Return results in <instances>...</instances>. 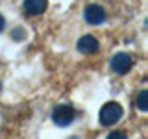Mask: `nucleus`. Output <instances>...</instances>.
Here are the masks:
<instances>
[{
	"mask_svg": "<svg viewBox=\"0 0 148 139\" xmlns=\"http://www.w3.org/2000/svg\"><path fill=\"white\" fill-rule=\"evenodd\" d=\"M76 119V111H74L71 106H58L52 111V120L58 126H69L72 120Z\"/></svg>",
	"mask_w": 148,
	"mask_h": 139,
	"instance_id": "obj_2",
	"label": "nucleus"
},
{
	"mask_svg": "<svg viewBox=\"0 0 148 139\" xmlns=\"http://www.w3.org/2000/svg\"><path fill=\"white\" fill-rule=\"evenodd\" d=\"M83 17L91 24H100V22L106 21V9L98 6V4H89L85 8V11H83Z\"/></svg>",
	"mask_w": 148,
	"mask_h": 139,
	"instance_id": "obj_4",
	"label": "nucleus"
},
{
	"mask_svg": "<svg viewBox=\"0 0 148 139\" xmlns=\"http://www.w3.org/2000/svg\"><path fill=\"white\" fill-rule=\"evenodd\" d=\"M48 6V0H24V11L28 15H41Z\"/></svg>",
	"mask_w": 148,
	"mask_h": 139,
	"instance_id": "obj_5",
	"label": "nucleus"
},
{
	"mask_svg": "<svg viewBox=\"0 0 148 139\" xmlns=\"http://www.w3.org/2000/svg\"><path fill=\"white\" fill-rule=\"evenodd\" d=\"M108 139H128V137H126L124 132H111L108 136Z\"/></svg>",
	"mask_w": 148,
	"mask_h": 139,
	"instance_id": "obj_8",
	"label": "nucleus"
},
{
	"mask_svg": "<svg viewBox=\"0 0 148 139\" xmlns=\"http://www.w3.org/2000/svg\"><path fill=\"white\" fill-rule=\"evenodd\" d=\"M132 63H133L132 56L126 54V52H119L111 58V69L117 74H126L130 69H132Z\"/></svg>",
	"mask_w": 148,
	"mask_h": 139,
	"instance_id": "obj_3",
	"label": "nucleus"
},
{
	"mask_svg": "<svg viewBox=\"0 0 148 139\" xmlns=\"http://www.w3.org/2000/svg\"><path fill=\"white\" fill-rule=\"evenodd\" d=\"M13 39H17V41H22V37H24V32L22 30H13Z\"/></svg>",
	"mask_w": 148,
	"mask_h": 139,
	"instance_id": "obj_9",
	"label": "nucleus"
},
{
	"mask_svg": "<svg viewBox=\"0 0 148 139\" xmlns=\"http://www.w3.org/2000/svg\"><path fill=\"white\" fill-rule=\"evenodd\" d=\"M78 50L83 54H92L98 50V41L92 35H83L80 41H78Z\"/></svg>",
	"mask_w": 148,
	"mask_h": 139,
	"instance_id": "obj_6",
	"label": "nucleus"
},
{
	"mask_svg": "<svg viewBox=\"0 0 148 139\" xmlns=\"http://www.w3.org/2000/svg\"><path fill=\"white\" fill-rule=\"evenodd\" d=\"M122 117V106L117 102H108L102 106L100 109V122L104 126H111V124L119 122V119Z\"/></svg>",
	"mask_w": 148,
	"mask_h": 139,
	"instance_id": "obj_1",
	"label": "nucleus"
},
{
	"mask_svg": "<svg viewBox=\"0 0 148 139\" xmlns=\"http://www.w3.org/2000/svg\"><path fill=\"white\" fill-rule=\"evenodd\" d=\"M137 108L141 111H148V91H141L137 96Z\"/></svg>",
	"mask_w": 148,
	"mask_h": 139,
	"instance_id": "obj_7",
	"label": "nucleus"
},
{
	"mask_svg": "<svg viewBox=\"0 0 148 139\" xmlns=\"http://www.w3.org/2000/svg\"><path fill=\"white\" fill-rule=\"evenodd\" d=\"M4 24H6V21H4V17H2V15H0V32H2V30H4Z\"/></svg>",
	"mask_w": 148,
	"mask_h": 139,
	"instance_id": "obj_10",
	"label": "nucleus"
}]
</instances>
